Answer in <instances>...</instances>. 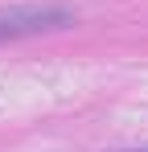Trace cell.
<instances>
[{"label": "cell", "instance_id": "1", "mask_svg": "<svg viewBox=\"0 0 148 152\" xmlns=\"http://www.w3.org/2000/svg\"><path fill=\"white\" fill-rule=\"evenodd\" d=\"M78 21V12L66 4H8L0 8V41H17L33 33H53Z\"/></svg>", "mask_w": 148, "mask_h": 152}]
</instances>
